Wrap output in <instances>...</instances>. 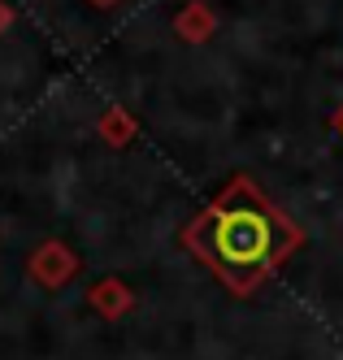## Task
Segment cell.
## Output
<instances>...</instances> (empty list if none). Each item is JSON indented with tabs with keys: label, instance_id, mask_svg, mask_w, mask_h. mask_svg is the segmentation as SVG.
<instances>
[{
	"label": "cell",
	"instance_id": "cell-6",
	"mask_svg": "<svg viewBox=\"0 0 343 360\" xmlns=\"http://www.w3.org/2000/svg\"><path fill=\"white\" fill-rule=\"evenodd\" d=\"M9 27H13V9L0 0V31H9Z\"/></svg>",
	"mask_w": 343,
	"mask_h": 360
},
{
	"label": "cell",
	"instance_id": "cell-3",
	"mask_svg": "<svg viewBox=\"0 0 343 360\" xmlns=\"http://www.w3.org/2000/svg\"><path fill=\"white\" fill-rule=\"evenodd\" d=\"M87 304L96 308L104 321H118V317H126L130 308H135V291H130L122 278H100L96 287L87 291Z\"/></svg>",
	"mask_w": 343,
	"mask_h": 360
},
{
	"label": "cell",
	"instance_id": "cell-2",
	"mask_svg": "<svg viewBox=\"0 0 343 360\" xmlns=\"http://www.w3.org/2000/svg\"><path fill=\"white\" fill-rule=\"evenodd\" d=\"M78 269H83L78 252H74L70 243H61V239H44V243L31 252V261H26V278H31L35 287H44V291L66 287Z\"/></svg>",
	"mask_w": 343,
	"mask_h": 360
},
{
	"label": "cell",
	"instance_id": "cell-8",
	"mask_svg": "<svg viewBox=\"0 0 343 360\" xmlns=\"http://www.w3.org/2000/svg\"><path fill=\"white\" fill-rule=\"evenodd\" d=\"M335 126H339V135H343V109H339V122H335Z\"/></svg>",
	"mask_w": 343,
	"mask_h": 360
},
{
	"label": "cell",
	"instance_id": "cell-1",
	"mask_svg": "<svg viewBox=\"0 0 343 360\" xmlns=\"http://www.w3.org/2000/svg\"><path fill=\"white\" fill-rule=\"evenodd\" d=\"M300 243L304 230L244 174L182 226V248L213 269L230 295H252L300 252Z\"/></svg>",
	"mask_w": 343,
	"mask_h": 360
},
{
	"label": "cell",
	"instance_id": "cell-5",
	"mask_svg": "<svg viewBox=\"0 0 343 360\" xmlns=\"http://www.w3.org/2000/svg\"><path fill=\"white\" fill-rule=\"evenodd\" d=\"M96 135L109 148H126L130 139H135V117H130L126 109H104L100 122H96Z\"/></svg>",
	"mask_w": 343,
	"mask_h": 360
},
{
	"label": "cell",
	"instance_id": "cell-7",
	"mask_svg": "<svg viewBox=\"0 0 343 360\" xmlns=\"http://www.w3.org/2000/svg\"><path fill=\"white\" fill-rule=\"evenodd\" d=\"M87 5H96V9H109V5H118V0H87Z\"/></svg>",
	"mask_w": 343,
	"mask_h": 360
},
{
	"label": "cell",
	"instance_id": "cell-4",
	"mask_svg": "<svg viewBox=\"0 0 343 360\" xmlns=\"http://www.w3.org/2000/svg\"><path fill=\"white\" fill-rule=\"evenodd\" d=\"M213 31H218V13L208 9V5H187V9H178V18H174V35L178 39H187V44H204V39H213Z\"/></svg>",
	"mask_w": 343,
	"mask_h": 360
}]
</instances>
